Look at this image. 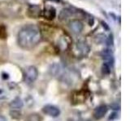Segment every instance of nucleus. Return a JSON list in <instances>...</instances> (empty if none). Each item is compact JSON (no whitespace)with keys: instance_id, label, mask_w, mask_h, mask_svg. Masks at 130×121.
<instances>
[{"instance_id":"1","label":"nucleus","mask_w":130,"mask_h":121,"mask_svg":"<svg viewBox=\"0 0 130 121\" xmlns=\"http://www.w3.org/2000/svg\"><path fill=\"white\" fill-rule=\"evenodd\" d=\"M18 44L24 49H32L42 40V34L39 27L36 25H27L18 33Z\"/></svg>"},{"instance_id":"2","label":"nucleus","mask_w":130,"mask_h":121,"mask_svg":"<svg viewBox=\"0 0 130 121\" xmlns=\"http://www.w3.org/2000/svg\"><path fill=\"white\" fill-rule=\"evenodd\" d=\"M38 71L37 68L34 66H29L27 68L25 71V75H24V81L27 84L34 83L36 79L38 78Z\"/></svg>"},{"instance_id":"3","label":"nucleus","mask_w":130,"mask_h":121,"mask_svg":"<svg viewBox=\"0 0 130 121\" xmlns=\"http://www.w3.org/2000/svg\"><path fill=\"white\" fill-rule=\"evenodd\" d=\"M42 111L46 115H48L52 117H57L60 114L59 109L55 106H53V105H46L42 108Z\"/></svg>"},{"instance_id":"4","label":"nucleus","mask_w":130,"mask_h":121,"mask_svg":"<svg viewBox=\"0 0 130 121\" xmlns=\"http://www.w3.org/2000/svg\"><path fill=\"white\" fill-rule=\"evenodd\" d=\"M69 27L71 28V30L74 32V33H80L81 31L83 30V23H81L80 20L73 19L69 23Z\"/></svg>"},{"instance_id":"5","label":"nucleus","mask_w":130,"mask_h":121,"mask_svg":"<svg viewBox=\"0 0 130 121\" xmlns=\"http://www.w3.org/2000/svg\"><path fill=\"white\" fill-rule=\"evenodd\" d=\"M107 109L108 108L106 105H100L99 107L95 108V110L93 111V116H94V118L97 119H100L103 117H104V115L107 112Z\"/></svg>"},{"instance_id":"6","label":"nucleus","mask_w":130,"mask_h":121,"mask_svg":"<svg viewBox=\"0 0 130 121\" xmlns=\"http://www.w3.org/2000/svg\"><path fill=\"white\" fill-rule=\"evenodd\" d=\"M102 56H103V59L105 60V63H107V65H113L114 62V58H113V54L112 52L110 49H106L103 52H102Z\"/></svg>"},{"instance_id":"7","label":"nucleus","mask_w":130,"mask_h":121,"mask_svg":"<svg viewBox=\"0 0 130 121\" xmlns=\"http://www.w3.org/2000/svg\"><path fill=\"white\" fill-rule=\"evenodd\" d=\"M23 105L24 104L21 99L20 98H15L14 100H12L11 102L10 107L11 109H13V110H15V109H20L23 107Z\"/></svg>"},{"instance_id":"8","label":"nucleus","mask_w":130,"mask_h":121,"mask_svg":"<svg viewBox=\"0 0 130 121\" xmlns=\"http://www.w3.org/2000/svg\"><path fill=\"white\" fill-rule=\"evenodd\" d=\"M55 10L54 7H49L45 11V17L47 19H53L55 17Z\"/></svg>"},{"instance_id":"9","label":"nucleus","mask_w":130,"mask_h":121,"mask_svg":"<svg viewBox=\"0 0 130 121\" xmlns=\"http://www.w3.org/2000/svg\"><path fill=\"white\" fill-rule=\"evenodd\" d=\"M25 121H41V117L38 114H30L26 117Z\"/></svg>"},{"instance_id":"10","label":"nucleus","mask_w":130,"mask_h":121,"mask_svg":"<svg viewBox=\"0 0 130 121\" xmlns=\"http://www.w3.org/2000/svg\"><path fill=\"white\" fill-rule=\"evenodd\" d=\"M72 15V11L68 9H63L61 11L60 14H59V17L60 19H66L68 16H70Z\"/></svg>"},{"instance_id":"11","label":"nucleus","mask_w":130,"mask_h":121,"mask_svg":"<svg viewBox=\"0 0 130 121\" xmlns=\"http://www.w3.org/2000/svg\"><path fill=\"white\" fill-rule=\"evenodd\" d=\"M103 73L104 74H110V72H111V68H110V66L107 65V63H104L103 65Z\"/></svg>"},{"instance_id":"12","label":"nucleus","mask_w":130,"mask_h":121,"mask_svg":"<svg viewBox=\"0 0 130 121\" xmlns=\"http://www.w3.org/2000/svg\"><path fill=\"white\" fill-rule=\"evenodd\" d=\"M7 37V32L4 26H0V38H6Z\"/></svg>"},{"instance_id":"13","label":"nucleus","mask_w":130,"mask_h":121,"mask_svg":"<svg viewBox=\"0 0 130 121\" xmlns=\"http://www.w3.org/2000/svg\"><path fill=\"white\" fill-rule=\"evenodd\" d=\"M107 44L108 46H112L113 45V37L111 35H110V36L108 37L107 40Z\"/></svg>"},{"instance_id":"14","label":"nucleus","mask_w":130,"mask_h":121,"mask_svg":"<svg viewBox=\"0 0 130 121\" xmlns=\"http://www.w3.org/2000/svg\"><path fill=\"white\" fill-rule=\"evenodd\" d=\"M0 121H7V119L3 115H0Z\"/></svg>"},{"instance_id":"15","label":"nucleus","mask_w":130,"mask_h":121,"mask_svg":"<svg viewBox=\"0 0 130 121\" xmlns=\"http://www.w3.org/2000/svg\"><path fill=\"white\" fill-rule=\"evenodd\" d=\"M102 23H103V27L105 26V27H106V28H107V30L109 29V27H108L107 26V23H104V22H102Z\"/></svg>"},{"instance_id":"16","label":"nucleus","mask_w":130,"mask_h":121,"mask_svg":"<svg viewBox=\"0 0 130 121\" xmlns=\"http://www.w3.org/2000/svg\"><path fill=\"white\" fill-rule=\"evenodd\" d=\"M51 1H55V2H59V0H51Z\"/></svg>"}]
</instances>
